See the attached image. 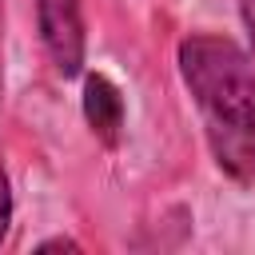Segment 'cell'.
<instances>
[{"label":"cell","mask_w":255,"mask_h":255,"mask_svg":"<svg viewBox=\"0 0 255 255\" xmlns=\"http://www.w3.org/2000/svg\"><path fill=\"white\" fill-rule=\"evenodd\" d=\"M179 80L199 112L215 167L255 187V56L219 32H191L175 48Z\"/></svg>","instance_id":"1"},{"label":"cell","mask_w":255,"mask_h":255,"mask_svg":"<svg viewBox=\"0 0 255 255\" xmlns=\"http://www.w3.org/2000/svg\"><path fill=\"white\" fill-rule=\"evenodd\" d=\"M36 20H40V40L52 60V68L64 80H76L84 72V4L80 0H36Z\"/></svg>","instance_id":"2"},{"label":"cell","mask_w":255,"mask_h":255,"mask_svg":"<svg viewBox=\"0 0 255 255\" xmlns=\"http://www.w3.org/2000/svg\"><path fill=\"white\" fill-rule=\"evenodd\" d=\"M84 120L104 147H120L124 124H128V104L112 76H104V72L84 76Z\"/></svg>","instance_id":"3"},{"label":"cell","mask_w":255,"mask_h":255,"mask_svg":"<svg viewBox=\"0 0 255 255\" xmlns=\"http://www.w3.org/2000/svg\"><path fill=\"white\" fill-rule=\"evenodd\" d=\"M8 223H12V183H8V171L0 167V243L8 239Z\"/></svg>","instance_id":"4"},{"label":"cell","mask_w":255,"mask_h":255,"mask_svg":"<svg viewBox=\"0 0 255 255\" xmlns=\"http://www.w3.org/2000/svg\"><path fill=\"white\" fill-rule=\"evenodd\" d=\"M239 4V20H243V32L251 40V56H255V0H235Z\"/></svg>","instance_id":"5"},{"label":"cell","mask_w":255,"mask_h":255,"mask_svg":"<svg viewBox=\"0 0 255 255\" xmlns=\"http://www.w3.org/2000/svg\"><path fill=\"white\" fill-rule=\"evenodd\" d=\"M36 251H80V243H76V239H68V235H56V239H44Z\"/></svg>","instance_id":"6"}]
</instances>
